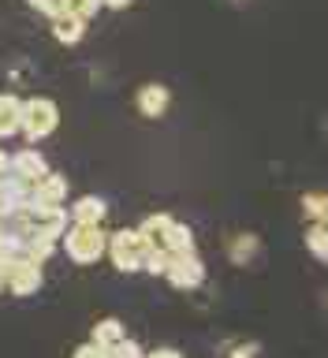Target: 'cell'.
<instances>
[{
	"instance_id": "7a4b0ae2",
	"label": "cell",
	"mask_w": 328,
	"mask_h": 358,
	"mask_svg": "<svg viewBox=\"0 0 328 358\" xmlns=\"http://www.w3.org/2000/svg\"><path fill=\"white\" fill-rule=\"evenodd\" d=\"M56 123H60V108H56V101H49V97L22 101V108H19V131L27 134L30 142L49 138V134L56 131Z\"/></svg>"
},
{
	"instance_id": "83f0119b",
	"label": "cell",
	"mask_w": 328,
	"mask_h": 358,
	"mask_svg": "<svg viewBox=\"0 0 328 358\" xmlns=\"http://www.w3.org/2000/svg\"><path fill=\"white\" fill-rule=\"evenodd\" d=\"M0 291H4V265H0Z\"/></svg>"
},
{
	"instance_id": "3957f363",
	"label": "cell",
	"mask_w": 328,
	"mask_h": 358,
	"mask_svg": "<svg viewBox=\"0 0 328 358\" xmlns=\"http://www.w3.org/2000/svg\"><path fill=\"white\" fill-rule=\"evenodd\" d=\"M145 246H150V243H145L142 235H138V228H123V231H112V235H108L105 254L112 257L116 273H138Z\"/></svg>"
},
{
	"instance_id": "52a82bcc",
	"label": "cell",
	"mask_w": 328,
	"mask_h": 358,
	"mask_svg": "<svg viewBox=\"0 0 328 358\" xmlns=\"http://www.w3.org/2000/svg\"><path fill=\"white\" fill-rule=\"evenodd\" d=\"M168 101H172V94H168L161 83H145V86H138V94H134V105H138V112L145 120H161L168 112Z\"/></svg>"
},
{
	"instance_id": "44dd1931",
	"label": "cell",
	"mask_w": 328,
	"mask_h": 358,
	"mask_svg": "<svg viewBox=\"0 0 328 358\" xmlns=\"http://www.w3.org/2000/svg\"><path fill=\"white\" fill-rule=\"evenodd\" d=\"M302 213L310 220H325V194H306L302 198Z\"/></svg>"
},
{
	"instance_id": "484cf974",
	"label": "cell",
	"mask_w": 328,
	"mask_h": 358,
	"mask_svg": "<svg viewBox=\"0 0 328 358\" xmlns=\"http://www.w3.org/2000/svg\"><path fill=\"white\" fill-rule=\"evenodd\" d=\"M153 355H161V358H176L179 351H176V347H157V351Z\"/></svg>"
},
{
	"instance_id": "cb8c5ba5",
	"label": "cell",
	"mask_w": 328,
	"mask_h": 358,
	"mask_svg": "<svg viewBox=\"0 0 328 358\" xmlns=\"http://www.w3.org/2000/svg\"><path fill=\"white\" fill-rule=\"evenodd\" d=\"M231 355H257V343H239L231 347Z\"/></svg>"
},
{
	"instance_id": "ba28073f",
	"label": "cell",
	"mask_w": 328,
	"mask_h": 358,
	"mask_svg": "<svg viewBox=\"0 0 328 358\" xmlns=\"http://www.w3.org/2000/svg\"><path fill=\"white\" fill-rule=\"evenodd\" d=\"M67 201V179L56 172H45L34 179V206H64Z\"/></svg>"
},
{
	"instance_id": "4fadbf2b",
	"label": "cell",
	"mask_w": 328,
	"mask_h": 358,
	"mask_svg": "<svg viewBox=\"0 0 328 358\" xmlns=\"http://www.w3.org/2000/svg\"><path fill=\"white\" fill-rule=\"evenodd\" d=\"M161 246H168L172 254H179V250H194V231H190L187 224L172 220V224L164 228V235H161Z\"/></svg>"
},
{
	"instance_id": "8fae6325",
	"label": "cell",
	"mask_w": 328,
	"mask_h": 358,
	"mask_svg": "<svg viewBox=\"0 0 328 358\" xmlns=\"http://www.w3.org/2000/svg\"><path fill=\"white\" fill-rule=\"evenodd\" d=\"M8 172H15V176H22V179H41L45 172H49V164H45V157L38 153V150H22V153H15L8 161Z\"/></svg>"
},
{
	"instance_id": "f1b7e54d",
	"label": "cell",
	"mask_w": 328,
	"mask_h": 358,
	"mask_svg": "<svg viewBox=\"0 0 328 358\" xmlns=\"http://www.w3.org/2000/svg\"><path fill=\"white\" fill-rule=\"evenodd\" d=\"M0 209H4V206H0Z\"/></svg>"
},
{
	"instance_id": "6da1fadb",
	"label": "cell",
	"mask_w": 328,
	"mask_h": 358,
	"mask_svg": "<svg viewBox=\"0 0 328 358\" xmlns=\"http://www.w3.org/2000/svg\"><path fill=\"white\" fill-rule=\"evenodd\" d=\"M64 246H67V257L78 265H94L105 257V246H108V231L101 228V224H75L71 228H64Z\"/></svg>"
},
{
	"instance_id": "2e32d148",
	"label": "cell",
	"mask_w": 328,
	"mask_h": 358,
	"mask_svg": "<svg viewBox=\"0 0 328 358\" xmlns=\"http://www.w3.org/2000/svg\"><path fill=\"white\" fill-rule=\"evenodd\" d=\"M56 243L60 239H49V235H30V246H27V257L30 262H49L52 257V250H56Z\"/></svg>"
},
{
	"instance_id": "d4e9b609",
	"label": "cell",
	"mask_w": 328,
	"mask_h": 358,
	"mask_svg": "<svg viewBox=\"0 0 328 358\" xmlns=\"http://www.w3.org/2000/svg\"><path fill=\"white\" fill-rule=\"evenodd\" d=\"M127 4H134V0H101V8H127Z\"/></svg>"
},
{
	"instance_id": "e0dca14e",
	"label": "cell",
	"mask_w": 328,
	"mask_h": 358,
	"mask_svg": "<svg viewBox=\"0 0 328 358\" xmlns=\"http://www.w3.org/2000/svg\"><path fill=\"white\" fill-rule=\"evenodd\" d=\"M306 246H310V254L318 257V262H325V257H328V235H325V220H313V228L306 231Z\"/></svg>"
},
{
	"instance_id": "4316f807",
	"label": "cell",
	"mask_w": 328,
	"mask_h": 358,
	"mask_svg": "<svg viewBox=\"0 0 328 358\" xmlns=\"http://www.w3.org/2000/svg\"><path fill=\"white\" fill-rule=\"evenodd\" d=\"M4 172H8V153L0 150V176H4Z\"/></svg>"
},
{
	"instance_id": "7c38bea8",
	"label": "cell",
	"mask_w": 328,
	"mask_h": 358,
	"mask_svg": "<svg viewBox=\"0 0 328 358\" xmlns=\"http://www.w3.org/2000/svg\"><path fill=\"white\" fill-rule=\"evenodd\" d=\"M19 108H22V101L15 94H0V138L19 134Z\"/></svg>"
},
{
	"instance_id": "9a60e30c",
	"label": "cell",
	"mask_w": 328,
	"mask_h": 358,
	"mask_svg": "<svg viewBox=\"0 0 328 358\" xmlns=\"http://www.w3.org/2000/svg\"><path fill=\"white\" fill-rule=\"evenodd\" d=\"M168 224H172V217H168V213H150V217L138 224V235L153 246V243H161V235H164Z\"/></svg>"
},
{
	"instance_id": "30bf717a",
	"label": "cell",
	"mask_w": 328,
	"mask_h": 358,
	"mask_svg": "<svg viewBox=\"0 0 328 358\" xmlns=\"http://www.w3.org/2000/svg\"><path fill=\"white\" fill-rule=\"evenodd\" d=\"M86 34V19L75 15V11H60V15H52V38L60 45H78Z\"/></svg>"
},
{
	"instance_id": "5b68a950",
	"label": "cell",
	"mask_w": 328,
	"mask_h": 358,
	"mask_svg": "<svg viewBox=\"0 0 328 358\" xmlns=\"http://www.w3.org/2000/svg\"><path fill=\"white\" fill-rule=\"evenodd\" d=\"M30 235H49V239H60L67 228V209L64 206H30L22 213Z\"/></svg>"
},
{
	"instance_id": "603a6c76",
	"label": "cell",
	"mask_w": 328,
	"mask_h": 358,
	"mask_svg": "<svg viewBox=\"0 0 328 358\" xmlns=\"http://www.w3.org/2000/svg\"><path fill=\"white\" fill-rule=\"evenodd\" d=\"M75 355H83V358H90V355H97V358H101V355H105V347H101L97 340H90V343H83V347H75Z\"/></svg>"
},
{
	"instance_id": "9c48e42d",
	"label": "cell",
	"mask_w": 328,
	"mask_h": 358,
	"mask_svg": "<svg viewBox=\"0 0 328 358\" xmlns=\"http://www.w3.org/2000/svg\"><path fill=\"white\" fill-rule=\"evenodd\" d=\"M67 217H71L75 224H105L108 206H105V198H97V194H83V198L71 201Z\"/></svg>"
},
{
	"instance_id": "5bb4252c",
	"label": "cell",
	"mask_w": 328,
	"mask_h": 358,
	"mask_svg": "<svg viewBox=\"0 0 328 358\" xmlns=\"http://www.w3.org/2000/svg\"><path fill=\"white\" fill-rule=\"evenodd\" d=\"M228 254H231V262L235 265H246L250 257L257 254V235L250 231H239V235H231V243H228Z\"/></svg>"
},
{
	"instance_id": "7402d4cb",
	"label": "cell",
	"mask_w": 328,
	"mask_h": 358,
	"mask_svg": "<svg viewBox=\"0 0 328 358\" xmlns=\"http://www.w3.org/2000/svg\"><path fill=\"white\" fill-rule=\"evenodd\" d=\"M27 4L34 8V11H41V15H60V11H64V0H27Z\"/></svg>"
},
{
	"instance_id": "8992f818",
	"label": "cell",
	"mask_w": 328,
	"mask_h": 358,
	"mask_svg": "<svg viewBox=\"0 0 328 358\" xmlns=\"http://www.w3.org/2000/svg\"><path fill=\"white\" fill-rule=\"evenodd\" d=\"M4 287L11 295H34L41 287V265L30 262V257H19V262L4 265Z\"/></svg>"
},
{
	"instance_id": "d6986e66",
	"label": "cell",
	"mask_w": 328,
	"mask_h": 358,
	"mask_svg": "<svg viewBox=\"0 0 328 358\" xmlns=\"http://www.w3.org/2000/svg\"><path fill=\"white\" fill-rule=\"evenodd\" d=\"M97 8H101V0H64V11H75V15H83L86 22L97 15Z\"/></svg>"
},
{
	"instance_id": "ffe728a7",
	"label": "cell",
	"mask_w": 328,
	"mask_h": 358,
	"mask_svg": "<svg viewBox=\"0 0 328 358\" xmlns=\"http://www.w3.org/2000/svg\"><path fill=\"white\" fill-rule=\"evenodd\" d=\"M105 355H116V358L127 355V358H134V355H142V347L134 343V340H127V336H120L116 343H108V347H105Z\"/></svg>"
},
{
	"instance_id": "ac0fdd59",
	"label": "cell",
	"mask_w": 328,
	"mask_h": 358,
	"mask_svg": "<svg viewBox=\"0 0 328 358\" xmlns=\"http://www.w3.org/2000/svg\"><path fill=\"white\" fill-rule=\"evenodd\" d=\"M120 336H127V332H123V324H120L116 317H105V321H97V324H94V340H97L101 347L116 343Z\"/></svg>"
},
{
	"instance_id": "277c9868",
	"label": "cell",
	"mask_w": 328,
	"mask_h": 358,
	"mask_svg": "<svg viewBox=\"0 0 328 358\" xmlns=\"http://www.w3.org/2000/svg\"><path fill=\"white\" fill-rule=\"evenodd\" d=\"M164 280L176 291H194V287L206 284V265H201V257L194 250H179V254H172V262H168Z\"/></svg>"
}]
</instances>
